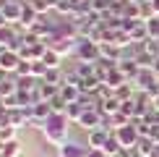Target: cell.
<instances>
[{"instance_id":"6da1fadb","label":"cell","mask_w":159,"mask_h":157,"mask_svg":"<svg viewBox=\"0 0 159 157\" xmlns=\"http://www.w3.org/2000/svg\"><path fill=\"white\" fill-rule=\"evenodd\" d=\"M73 55L84 63H99L102 60V45L94 42V39H78Z\"/></svg>"},{"instance_id":"7a4b0ae2","label":"cell","mask_w":159,"mask_h":157,"mask_svg":"<svg viewBox=\"0 0 159 157\" xmlns=\"http://www.w3.org/2000/svg\"><path fill=\"white\" fill-rule=\"evenodd\" d=\"M112 134L117 136V141H120L123 147H133V149H136L138 139H141L138 123H128V126H120V128H115V131H112Z\"/></svg>"},{"instance_id":"3957f363","label":"cell","mask_w":159,"mask_h":157,"mask_svg":"<svg viewBox=\"0 0 159 157\" xmlns=\"http://www.w3.org/2000/svg\"><path fill=\"white\" fill-rule=\"evenodd\" d=\"M78 126H81L86 134H89V131H94V128H104V115H102V110H99V107L84 110V115L78 118Z\"/></svg>"},{"instance_id":"277c9868","label":"cell","mask_w":159,"mask_h":157,"mask_svg":"<svg viewBox=\"0 0 159 157\" xmlns=\"http://www.w3.org/2000/svg\"><path fill=\"white\" fill-rule=\"evenodd\" d=\"M50 115H52L50 102H37V105L29 107V118H31V126L34 128H44V123H47Z\"/></svg>"},{"instance_id":"5b68a950","label":"cell","mask_w":159,"mask_h":157,"mask_svg":"<svg viewBox=\"0 0 159 157\" xmlns=\"http://www.w3.org/2000/svg\"><path fill=\"white\" fill-rule=\"evenodd\" d=\"M21 65V55L16 50H0V74H16Z\"/></svg>"},{"instance_id":"8992f818","label":"cell","mask_w":159,"mask_h":157,"mask_svg":"<svg viewBox=\"0 0 159 157\" xmlns=\"http://www.w3.org/2000/svg\"><path fill=\"white\" fill-rule=\"evenodd\" d=\"M18 31L13 29V24H5V26H0V50H13L18 45Z\"/></svg>"},{"instance_id":"52a82bcc","label":"cell","mask_w":159,"mask_h":157,"mask_svg":"<svg viewBox=\"0 0 159 157\" xmlns=\"http://www.w3.org/2000/svg\"><path fill=\"white\" fill-rule=\"evenodd\" d=\"M157 74H154V71H151V68H141V74H138L136 76V89H141V92H151V89H157Z\"/></svg>"},{"instance_id":"ba28073f","label":"cell","mask_w":159,"mask_h":157,"mask_svg":"<svg viewBox=\"0 0 159 157\" xmlns=\"http://www.w3.org/2000/svg\"><path fill=\"white\" fill-rule=\"evenodd\" d=\"M107 139H110L107 128H94V131H89V136H86V147L89 149H102Z\"/></svg>"},{"instance_id":"9c48e42d","label":"cell","mask_w":159,"mask_h":157,"mask_svg":"<svg viewBox=\"0 0 159 157\" xmlns=\"http://www.w3.org/2000/svg\"><path fill=\"white\" fill-rule=\"evenodd\" d=\"M42 136H44V141L55 144L57 149L63 144H68V131H60V128H42Z\"/></svg>"},{"instance_id":"30bf717a","label":"cell","mask_w":159,"mask_h":157,"mask_svg":"<svg viewBox=\"0 0 159 157\" xmlns=\"http://www.w3.org/2000/svg\"><path fill=\"white\" fill-rule=\"evenodd\" d=\"M21 11H24L21 0H11V3L3 8V16H5V21H8V24H16V21H21Z\"/></svg>"},{"instance_id":"8fae6325","label":"cell","mask_w":159,"mask_h":157,"mask_svg":"<svg viewBox=\"0 0 159 157\" xmlns=\"http://www.w3.org/2000/svg\"><path fill=\"white\" fill-rule=\"evenodd\" d=\"M60 97L68 105H73V102H78L84 97V92H81V87H76V84H65L63 81V87H60Z\"/></svg>"},{"instance_id":"7c38bea8","label":"cell","mask_w":159,"mask_h":157,"mask_svg":"<svg viewBox=\"0 0 159 157\" xmlns=\"http://www.w3.org/2000/svg\"><path fill=\"white\" fill-rule=\"evenodd\" d=\"M117 68H120L123 74H125V76L130 78V81H136V76L141 74V68H138V63L133 60V55H130V58H123V60L117 63Z\"/></svg>"},{"instance_id":"4fadbf2b","label":"cell","mask_w":159,"mask_h":157,"mask_svg":"<svg viewBox=\"0 0 159 157\" xmlns=\"http://www.w3.org/2000/svg\"><path fill=\"white\" fill-rule=\"evenodd\" d=\"M104 84H107V87H110L112 92H115V89H120V87H125V84H130V78L125 76V74H123L120 68H115V71H112V74H110L107 78H104Z\"/></svg>"},{"instance_id":"5bb4252c","label":"cell","mask_w":159,"mask_h":157,"mask_svg":"<svg viewBox=\"0 0 159 157\" xmlns=\"http://www.w3.org/2000/svg\"><path fill=\"white\" fill-rule=\"evenodd\" d=\"M154 152H157V141L149 139V136H141L138 144H136V155H138V157H151Z\"/></svg>"},{"instance_id":"9a60e30c","label":"cell","mask_w":159,"mask_h":157,"mask_svg":"<svg viewBox=\"0 0 159 157\" xmlns=\"http://www.w3.org/2000/svg\"><path fill=\"white\" fill-rule=\"evenodd\" d=\"M63 157H86V144H76V141H68L57 149Z\"/></svg>"},{"instance_id":"2e32d148","label":"cell","mask_w":159,"mask_h":157,"mask_svg":"<svg viewBox=\"0 0 159 157\" xmlns=\"http://www.w3.org/2000/svg\"><path fill=\"white\" fill-rule=\"evenodd\" d=\"M68 123H70V118L65 115V113H52L47 118V123H44V128H60V131H68Z\"/></svg>"},{"instance_id":"e0dca14e","label":"cell","mask_w":159,"mask_h":157,"mask_svg":"<svg viewBox=\"0 0 159 157\" xmlns=\"http://www.w3.org/2000/svg\"><path fill=\"white\" fill-rule=\"evenodd\" d=\"M37 21H39V16H37V11L31 8L29 3H24V11H21V21H18V24H21L24 29L29 31V29H31V26H34Z\"/></svg>"},{"instance_id":"ac0fdd59","label":"cell","mask_w":159,"mask_h":157,"mask_svg":"<svg viewBox=\"0 0 159 157\" xmlns=\"http://www.w3.org/2000/svg\"><path fill=\"white\" fill-rule=\"evenodd\" d=\"M104 155H107V157H117V155H120V149H123V144L120 141H117V136L115 134H110V139L107 141H104Z\"/></svg>"},{"instance_id":"d6986e66","label":"cell","mask_w":159,"mask_h":157,"mask_svg":"<svg viewBox=\"0 0 159 157\" xmlns=\"http://www.w3.org/2000/svg\"><path fill=\"white\" fill-rule=\"evenodd\" d=\"M44 84H55V87H63V81H65V74L60 68H47V74H44L42 78Z\"/></svg>"},{"instance_id":"ffe728a7","label":"cell","mask_w":159,"mask_h":157,"mask_svg":"<svg viewBox=\"0 0 159 157\" xmlns=\"http://www.w3.org/2000/svg\"><path fill=\"white\" fill-rule=\"evenodd\" d=\"M42 63L47 65V68H60V63H63V55H57L55 50H50V47H47V52L42 55Z\"/></svg>"},{"instance_id":"44dd1931","label":"cell","mask_w":159,"mask_h":157,"mask_svg":"<svg viewBox=\"0 0 159 157\" xmlns=\"http://www.w3.org/2000/svg\"><path fill=\"white\" fill-rule=\"evenodd\" d=\"M0 157H21V144L18 139H13L8 144H3V149H0Z\"/></svg>"},{"instance_id":"7402d4cb","label":"cell","mask_w":159,"mask_h":157,"mask_svg":"<svg viewBox=\"0 0 159 157\" xmlns=\"http://www.w3.org/2000/svg\"><path fill=\"white\" fill-rule=\"evenodd\" d=\"M39 92H42V100L44 102H50V100H55L57 94H60V87H55V84H39Z\"/></svg>"},{"instance_id":"603a6c76","label":"cell","mask_w":159,"mask_h":157,"mask_svg":"<svg viewBox=\"0 0 159 157\" xmlns=\"http://www.w3.org/2000/svg\"><path fill=\"white\" fill-rule=\"evenodd\" d=\"M112 3H115V0H91V11L99 13V16H104V13H110Z\"/></svg>"},{"instance_id":"cb8c5ba5","label":"cell","mask_w":159,"mask_h":157,"mask_svg":"<svg viewBox=\"0 0 159 157\" xmlns=\"http://www.w3.org/2000/svg\"><path fill=\"white\" fill-rule=\"evenodd\" d=\"M84 110H86V107H84L81 102H73V105H68V110H65V115H68V118H70L73 123H78V118L84 115Z\"/></svg>"},{"instance_id":"d4e9b609","label":"cell","mask_w":159,"mask_h":157,"mask_svg":"<svg viewBox=\"0 0 159 157\" xmlns=\"http://www.w3.org/2000/svg\"><path fill=\"white\" fill-rule=\"evenodd\" d=\"M29 5L37 11V16H44L47 11H52V5H50V0H29Z\"/></svg>"},{"instance_id":"484cf974","label":"cell","mask_w":159,"mask_h":157,"mask_svg":"<svg viewBox=\"0 0 159 157\" xmlns=\"http://www.w3.org/2000/svg\"><path fill=\"white\" fill-rule=\"evenodd\" d=\"M44 74H47V65H44L42 60H31V76L42 81V78H44Z\"/></svg>"},{"instance_id":"4316f807","label":"cell","mask_w":159,"mask_h":157,"mask_svg":"<svg viewBox=\"0 0 159 157\" xmlns=\"http://www.w3.org/2000/svg\"><path fill=\"white\" fill-rule=\"evenodd\" d=\"M146 31H149V39H159V16L146 21Z\"/></svg>"},{"instance_id":"83f0119b","label":"cell","mask_w":159,"mask_h":157,"mask_svg":"<svg viewBox=\"0 0 159 157\" xmlns=\"http://www.w3.org/2000/svg\"><path fill=\"white\" fill-rule=\"evenodd\" d=\"M141 47L146 50L151 58H159V39H146V42H143Z\"/></svg>"},{"instance_id":"f1b7e54d","label":"cell","mask_w":159,"mask_h":157,"mask_svg":"<svg viewBox=\"0 0 159 157\" xmlns=\"http://www.w3.org/2000/svg\"><path fill=\"white\" fill-rule=\"evenodd\" d=\"M21 76H31V60H21V65L16 71V78H21Z\"/></svg>"},{"instance_id":"f546056e","label":"cell","mask_w":159,"mask_h":157,"mask_svg":"<svg viewBox=\"0 0 159 157\" xmlns=\"http://www.w3.org/2000/svg\"><path fill=\"white\" fill-rule=\"evenodd\" d=\"M86 157H107V155H104V149H89L86 147Z\"/></svg>"},{"instance_id":"4dcf8cb0","label":"cell","mask_w":159,"mask_h":157,"mask_svg":"<svg viewBox=\"0 0 159 157\" xmlns=\"http://www.w3.org/2000/svg\"><path fill=\"white\" fill-rule=\"evenodd\" d=\"M151 8H154V16H159V0H151Z\"/></svg>"},{"instance_id":"1f68e13d","label":"cell","mask_w":159,"mask_h":157,"mask_svg":"<svg viewBox=\"0 0 159 157\" xmlns=\"http://www.w3.org/2000/svg\"><path fill=\"white\" fill-rule=\"evenodd\" d=\"M151 71H154V74L159 76V58H157V60H154V68H151Z\"/></svg>"},{"instance_id":"d6a6232c","label":"cell","mask_w":159,"mask_h":157,"mask_svg":"<svg viewBox=\"0 0 159 157\" xmlns=\"http://www.w3.org/2000/svg\"><path fill=\"white\" fill-rule=\"evenodd\" d=\"M8 21H5V16H3V11H0V26H5Z\"/></svg>"},{"instance_id":"836d02e7","label":"cell","mask_w":159,"mask_h":157,"mask_svg":"<svg viewBox=\"0 0 159 157\" xmlns=\"http://www.w3.org/2000/svg\"><path fill=\"white\" fill-rule=\"evenodd\" d=\"M8 3H11V0H0V11H3V8H5Z\"/></svg>"},{"instance_id":"e575fe53","label":"cell","mask_w":159,"mask_h":157,"mask_svg":"<svg viewBox=\"0 0 159 157\" xmlns=\"http://www.w3.org/2000/svg\"><path fill=\"white\" fill-rule=\"evenodd\" d=\"M73 3H91V0H73Z\"/></svg>"},{"instance_id":"d590c367","label":"cell","mask_w":159,"mask_h":157,"mask_svg":"<svg viewBox=\"0 0 159 157\" xmlns=\"http://www.w3.org/2000/svg\"><path fill=\"white\" fill-rule=\"evenodd\" d=\"M55 157H63V155H60V152H57V155H55Z\"/></svg>"}]
</instances>
